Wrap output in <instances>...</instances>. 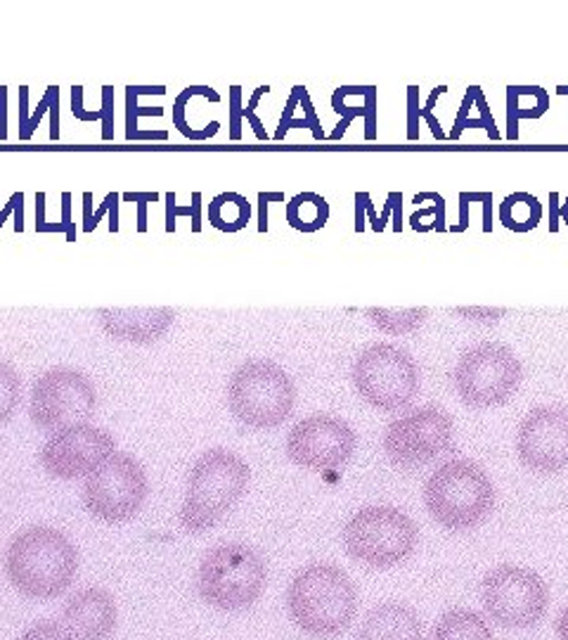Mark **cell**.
Listing matches in <instances>:
<instances>
[{
  "label": "cell",
  "mask_w": 568,
  "mask_h": 640,
  "mask_svg": "<svg viewBox=\"0 0 568 640\" xmlns=\"http://www.w3.org/2000/svg\"><path fill=\"white\" fill-rule=\"evenodd\" d=\"M79 564L74 541L48 524H31L17 531L3 558L8 583L31 602L64 598L79 577Z\"/></svg>",
  "instance_id": "obj_1"
},
{
  "label": "cell",
  "mask_w": 568,
  "mask_h": 640,
  "mask_svg": "<svg viewBox=\"0 0 568 640\" xmlns=\"http://www.w3.org/2000/svg\"><path fill=\"white\" fill-rule=\"evenodd\" d=\"M358 586L334 562H308L287 583L284 608L292 624L313 640L344 636L358 617Z\"/></svg>",
  "instance_id": "obj_2"
},
{
  "label": "cell",
  "mask_w": 568,
  "mask_h": 640,
  "mask_svg": "<svg viewBox=\"0 0 568 640\" xmlns=\"http://www.w3.org/2000/svg\"><path fill=\"white\" fill-rule=\"evenodd\" d=\"M252 484L248 462L230 449L216 447L204 451L187 474L185 498L181 506V527L187 533H206L216 529Z\"/></svg>",
  "instance_id": "obj_3"
},
{
  "label": "cell",
  "mask_w": 568,
  "mask_h": 640,
  "mask_svg": "<svg viewBox=\"0 0 568 640\" xmlns=\"http://www.w3.org/2000/svg\"><path fill=\"white\" fill-rule=\"evenodd\" d=\"M497 491L490 474L471 458L440 462L424 484L429 518L448 531L462 533L481 527L495 510Z\"/></svg>",
  "instance_id": "obj_4"
},
{
  "label": "cell",
  "mask_w": 568,
  "mask_h": 640,
  "mask_svg": "<svg viewBox=\"0 0 568 640\" xmlns=\"http://www.w3.org/2000/svg\"><path fill=\"white\" fill-rule=\"evenodd\" d=\"M197 596L211 610H252L268 586V562L254 546L223 541L209 548L197 567Z\"/></svg>",
  "instance_id": "obj_5"
},
{
  "label": "cell",
  "mask_w": 568,
  "mask_h": 640,
  "mask_svg": "<svg viewBox=\"0 0 568 640\" xmlns=\"http://www.w3.org/2000/svg\"><path fill=\"white\" fill-rule=\"evenodd\" d=\"M227 411L254 432H268L284 424L296 406V384L280 363L271 359H246L227 380Z\"/></svg>",
  "instance_id": "obj_6"
},
{
  "label": "cell",
  "mask_w": 568,
  "mask_h": 640,
  "mask_svg": "<svg viewBox=\"0 0 568 640\" xmlns=\"http://www.w3.org/2000/svg\"><path fill=\"white\" fill-rule=\"evenodd\" d=\"M346 556L367 569H394L419 546V527L396 506H365L342 529Z\"/></svg>",
  "instance_id": "obj_7"
},
{
  "label": "cell",
  "mask_w": 568,
  "mask_h": 640,
  "mask_svg": "<svg viewBox=\"0 0 568 640\" xmlns=\"http://www.w3.org/2000/svg\"><path fill=\"white\" fill-rule=\"evenodd\" d=\"M351 380L361 399L382 413H400L417 399L422 372L410 351L390 342H372L351 368Z\"/></svg>",
  "instance_id": "obj_8"
},
{
  "label": "cell",
  "mask_w": 568,
  "mask_h": 640,
  "mask_svg": "<svg viewBox=\"0 0 568 640\" xmlns=\"http://www.w3.org/2000/svg\"><path fill=\"white\" fill-rule=\"evenodd\" d=\"M484 614L495 627L528 631L540 627L549 610V586L530 567L497 564L481 581Z\"/></svg>",
  "instance_id": "obj_9"
},
{
  "label": "cell",
  "mask_w": 568,
  "mask_h": 640,
  "mask_svg": "<svg viewBox=\"0 0 568 640\" xmlns=\"http://www.w3.org/2000/svg\"><path fill=\"white\" fill-rule=\"evenodd\" d=\"M524 380L519 356L500 342H478L462 351L453 370V384L459 401L486 411L507 403Z\"/></svg>",
  "instance_id": "obj_10"
},
{
  "label": "cell",
  "mask_w": 568,
  "mask_h": 640,
  "mask_svg": "<svg viewBox=\"0 0 568 640\" xmlns=\"http://www.w3.org/2000/svg\"><path fill=\"white\" fill-rule=\"evenodd\" d=\"M150 496V477L142 462L116 451L110 460L83 479V508L91 518L104 524H126L145 508Z\"/></svg>",
  "instance_id": "obj_11"
},
{
  "label": "cell",
  "mask_w": 568,
  "mask_h": 640,
  "mask_svg": "<svg viewBox=\"0 0 568 640\" xmlns=\"http://www.w3.org/2000/svg\"><path fill=\"white\" fill-rule=\"evenodd\" d=\"M95 408V382L77 368H50L31 384L29 418L41 432L52 434L69 424L91 422Z\"/></svg>",
  "instance_id": "obj_12"
},
{
  "label": "cell",
  "mask_w": 568,
  "mask_h": 640,
  "mask_svg": "<svg viewBox=\"0 0 568 640\" xmlns=\"http://www.w3.org/2000/svg\"><path fill=\"white\" fill-rule=\"evenodd\" d=\"M455 418L443 406H419L388 422L382 447L390 466L417 470L450 451Z\"/></svg>",
  "instance_id": "obj_13"
},
{
  "label": "cell",
  "mask_w": 568,
  "mask_h": 640,
  "mask_svg": "<svg viewBox=\"0 0 568 640\" xmlns=\"http://www.w3.org/2000/svg\"><path fill=\"white\" fill-rule=\"evenodd\" d=\"M358 449V434L353 427L329 413H313L298 420L290 434L284 451L296 468L311 472L342 470Z\"/></svg>",
  "instance_id": "obj_14"
},
{
  "label": "cell",
  "mask_w": 568,
  "mask_h": 640,
  "mask_svg": "<svg viewBox=\"0 0 568 640\" xmlns=\"http://www.w3.org/2000/svg\"><path fill=\"white\" fill-rule=\"evenodd\" d=\"M116 453L114 437L93 422H79L52 432L41 447L39 462L52 479L74 482L91 477Z\"/></svg>",
  "instance_id": "obj_15"
},
{
  "label": "cell",
  "mask_w": 568,
  "mask_h": 640,
  "mask_svg": "<svg viewBox=\"0 0 568 640\" xmlns=\"http://www.w3.org/2000/svg\"><path fill=\"white\" fill-rule=\"evenodd\" d=\"M517 456L532 474L568 470V408H530L517 430Z\"/></svg>",
  "instance_id": "obj_16"
},
{
  "label": "cell",
  "mask_w": 568,
  "mask_h": 640,
  "mask_svg": "<svg viewBox=\"0 0 568 640\" xmlns=\"http://www.w3.org/2000/svg\"><path fill=\"white\" fill-rule=\"evenodd\" d=\"M60 624L74 640H112L119 629L116 598L102 586H83L67 596Z\"/></svg>",
  "instance_id": "obj_17"
},
{
  "label": "cell",
  "mask_w": 568,
  "mask_h": 640,
  "mask_svg": "<svg viewBox=\"0 0 568 640\" xmlns=\"http://www.w3.org/2000/svg\"><path fill=\"white\" fill-rule=\"evenodd\" d=\"M100 330L114 342L148 347L164 340L175 323V311L169 307H133V309H98Z\"/></svg>",
  "instance_id": "obj_18"
},
{
  "label": "cell",
  "mask_w": 568,
  "mask_h": 640,
  "mask_svg": "<svg viewBox=\"0 0 568 640\" xmlns=\"http://www.w3.org/2000/svg\"><path fill=\"white\" fill-rule=\"evenodd\" d=\"M358 640H424V621L410 604L386 600L363 617Z\"/></svg>",
  "instance_id": "obj_19"
},
{
  "label": "cell",
  "mask_w": 568,
  "mask_h": 640,
  "mask_svg": "<svg viewBox=\"0 0 568 640\" xmlns=\"http://www.w3.org/2000/svg\"><path fill=\"white\" fill-rule=\"evenodd\" d=\"M332 107L336 114L346 121H365V140H377V119H379V91L377 86H339L332 93Z\"/></svg>",
  "instance_id": "obj_20"
},
{
  "label": "cell",
  "mask_w": 568,
  "mask_h": 640,
  "mask_svg": "<svg viewBox=\"0 0 568 640\" xmlns=\"http://www.w3.org/2000/svg\"><path fill=\"white\" fill-rule=\"evenodd\" d=\"M432 640H495L486 614L471 608H453L434 624Z\"/></svg>",
  "instance_id": "obj_21"
},
{
  "label": "cell",
  "mask_w": 568,
  "mask_h": 640,
  "mask_svg": "<svg viewBox=\"0 0 568 640\" xmlns=\"http://www.w3.org/2000/svg\"><path fill=\"white\" fill-rule=\"evenodd\" d=\"M549 112V93L542 86H507V138L519 140L524 119H540Z\"/></svg>",
  "instance_id": "obj_22"
},
{
  "label": "cell",
  "mask_w": 568,
  "mask_h": 640,
  "mask_svg": "<svg viewBox=\"0 0 568 640\" xmlns=\"http://www.w3.org/2000/svg\"><path fill=\"white\" fill-rule=\"evenodd\" d=\"M467 129H486L490 140H500L503 138L500 131H497V127H495V119H493V114L488 110V102H486L481 86H469L467 88L465 100H462V104H459V112L455 117L453 131L448 133V138L450 140H459L462 133H465Z\"/></svg>",
  "instance_id": "obj_23"
},
{
  "label": "cell",
  "mask_w": 568,
  "mask_h": 640,
  "mask_svg": "<svg viewBox=\"0 0 568 640\" xmlns=\"http://www.w3.org/2000/svg\"><path fill=\"white\" fill-rule=\"evenodd\" d=\"M166 86H126V140H169V131H140V117H164V107H138L140 96H164Z\"/></svg>",
  "instance_id": "obj_24"
},
{
  "label": "cell",
  "mask_w": 568,
  "mask_h": 640,
  "mask_svg": "<svg viewBox=\"0 0 568 640\" xmlns=\"http://www.w3.org/2000/svg\"><path fill=\"white\" fill-rule=\"evenodd\" d=\"M252 221V204L240 192H221L209 202V223L221 233H240Z\"/></svg>",
  "instance_id": "obj_25"
},
{
  "label": "cell",
  "mask_w": 568,
  "mask_h": 640,
  "mask_svg": "<svg viewBox=\"0 0 568 640\" xmlns=\"http://www.w3.org/2000/svg\"><path fill=\"white\" fill-rule=\"evenodd\" d=\"M329 221V204L317 192H298L287 202V223L298 233H317Z\"/></svg>",
  "instance_id": "obj_26"
},
{
  "label": "cell",
  "mask_w": 568,
  "mask_h": 640,
  "mask_svg": "<svg viewBox=\"0 0 568 640\" xmlns=\"http://www.w3.org/2000/svg\"><path fill=\"white\" fill-rule=\"evenodd\" d=\"M542 221V204L530 192H511L500 204V223L511 233H530Z\"/></svg>",
  "instance_id": "obj_27"
},
{
  "label": "cell",
  "mask_w": 568,
  "mask_h": 640,
  "mask_svg": "<svg viewBox=\"0 0 568 640\" xmlns=\"http://www.w3.org/2000/svg\"><path fill=\"white\" fill-rule=\"evenodd\" d=\"M194 96H200V98H209L211 102H221V96L219 91H213L211 86H187L185 91L175 98L173 102V127L181 131L185 138L194 140V142H202V140H209L219 133L221 129V121H211L206 129H190V123L185 119V112H187V102L194 98Z\"/></svg>",
  "instance_id": "obj_28"
},
{
  "label": "cell",
  "mask_w": 568,
  "mask_h": 640,
  "mask_svg": "<svg viewBox=\"0 0 568 640\" xmlns=\"http://www.w3.org/2000/svg\"><path fill=\"white\" fill-rule=\"evenodd\" d=\"M365 316L379 332H386L390 337H400V334L417 332L424 326L426 316H429V309H424V307L419 309H367Z\"/></svg>",
  "instance_id": "obj_29"
},
{
  "label": "cell",
  "mask_w": 568,
  "mask_h": 640,
  "mask_svg": "<svg viewBox=\"0 0 568 640\" xmlns=\"http://www.w3.org/2000/svg\"><path fill=\"white\" fill-rule=\"evenodd\" d=\"M22 406V376L12 363L0 361V427H6Z\"/></svg>",
  "instance_id": "obj_30"
},
{
  "label": "cell",
  "mask_w": 568,
  "mask_h": 640,
  "mask_svg": "<svg viewBox=\"0 0 568 640\" xmlns=\"http://www.w3.org/2000/svg\"><path fill=\"white\" fill-rule=\"evenodd\" d=\"M424 202H432V204L424 207V209H417V211L413 213V217H410V228L417 230V233H429L432 228H429V223H424V219H432V217H434V230H436V233H446L448 223H446V200H443V194L432 192V190L415 194L413 204H424Z\"/></svg>",
  "instance_id": "obj_31"
},
{
  "label": "cell",
  "mask_w": 568,
  "mask_h": 640,
  "mask_svg": "<svg viewBox=\"0 0 568 640\" xmlns=\"http://www.w3.org/2000/svg\"><path fill=\"white\" fill-rule=\"evenodd\" d=\"M121 194L119 192H106L104 202L100 204L98 211H93V192H83V233H93L98 223L110 213L114 207H119Z\"/></svg>",
  "instance_id": "obj_32"
},
{
  "label": "cell",
  "mask_w": 568,
  "mask_h": 640,
  "mask_svg": "<svg viewBox=\"0 0 568 640\" xmlns=\"http://www.w3.org/2000/svg\"><path fill=\"white\" fill-rule=\"evenodd\" d=\"M55 107H60V88L58 86H48L45 88V96L41 98V102H39V107H36V110L29 114V121H27V127L20 131V140H31L33 138V131L39 129V123H41V119L45 117V112H52L55 110Z\"/></svg>",
  "instance_id": "obj_33"
},
{
  "label": "cell",
  "mask_w": 568,
  "mask_h": 640,
  "mask_svg": "<svg viewBox=\"0 0 568 640\" xmlns=\"http://www.w3.org/2000/svg\"><path fill=\"white\" fill-rule=\"evenodd\" d=\"M17 640H74L71 638L60 621L55 619H39L27 627Z\"/></svg>",
  "instance_id": "obj_34"
},
{
  "label": "cell",
  "mask_w": 568,
  "mask_h": 640,
  "mask_svg": "<svg viewBox=\"0 0 568 640\" xmlns=\"http://www.w3.org/2000/svg\"><path fill=\"white\" fill-rule=\"evenodd\" d=\"M230 140H242V119H244V100H242V86H230Z\"/></svg>",
  "instance_id": "obj_35"
},
{
  "label": "cell",
  "mask_w": 568,
  "mask_h": 640,
  "mask_svg": "<svg viewBox=\"0 0 568 640\" xmlns=\"http://www.w3.org/2000/svg\"><path fill=\"white\" fill-rule=\"evenodd\" d=\"M419 86H407V140H419Z\"/></svg>",
  "instance_id": "obj_36"
},
{
  "label": "cell",
  "mask_w": 568,
  "mask_h": 640,
  "mask_svg": "<svg viewBox=\"0 0 568 640\" xmlns=\"http://www.w3.org/2000/svg\"><path fill=\"white\" fill-rule=\"evenodd\" d=\"M102 140H114V86H102Z\"/></svg>",
  "instance_id": "obj_37"
},
{
  "label": "cell",
  "mask_w": 568,
  "mask_h": 640,
  "mask_svg": "<svg viewBox=\"0 0 568 640\" xmlns=\"http://www.w3.org/2000/svg\"><path fill=\"white\" fill-rule=\"evenodd\" d=\"M448 91V86H436L434 91H432V96H429V100H426V104L422 107V112H419V117L422 119H426V123H429V129H432V133H434V138L436 140H446L448 136H446V131L440 129V121L436 119V114H434V107H436V100Z\"/></svg>",
  "instance_id": "obj_38"
},
{
  "label": "cell",
  "mask_w": 568,
  "mask_h": 640,
  "mask_svg": "<svg viewBox=\"0 0 568 640\" xmlns=\"http://www.w3.org/2000/svg\"><path fill=\"white\" fill-rule=\"evenodd\" d=\"M83 86H71V114H74L79 121L85 123H93V121H102V112L100 110H85L83 107Z\"/></svg>",
  "instance_id": "obj_39"
},
{
  "label": "cell",
  "mask_w": 568,
  "mask_h": 640,
  "mask_svg": "<svg viewBox=\"0 0 568 640\" xmlns=\"http://www.w3.org/2000/svg\"><path fill=\"white\" fill-rule=\"evenodd\" d=\"M298 107L304 110V119L308 121V127L313 131V138L315 140H327V136L323 133V123H320V117L315 112V107L311 102V96H308V88L304 86V91H301V98H298Z\"/></svg>",
  "instance_id": "obj_40"
},
{
  "label": "cell",
  "mask_w": 568,
  "mask_h": 640,
  "mask_svg": "<svg viewBox=\"0 0 568 640\" xmlns=\"http://www.w3.org/2000/svg\"><path fill=\"white\" fill-rule=\"evenodd\" d=\"M181 217H190V221H192V204H187V207L178 204L175 192H166V233H175L178 219Z\"/></svg>",
  "instance_id": "obj_41"
},
{
  "label": "cell",
  "mask_w": 568,
  "mask_h": 640,
  "mask_svg": "<svg viewBox=\"0 0 568 640\" xmlns=\"http://www.w3.org/2000/svg\"><path fill=\"white\" fill-rule=\"evenodd\" d=\"M559 223L568 226V198L559 204V192H549V233H557Z\"/></svg>",
  "instance_id": "obj_42"
},
{
  "label": "cell",
  "mask_w": 568,
  "mask_h": 640,
  "mask_svg": "<svg viewBox=\"0 0 568 640\" xmlns=\"http://www.w3.org/2000/svg\"><path fill=\"white\" fill-rule=\"evenodd\" d=\"M284 202V192H258V233H268V207Z\"/></svg>",
  "instance_id": "obj_43"
},
{
  "label": "cell",
  "mask_w": 568,
  "mask_h": 640,
  "mask_svg": "<svg viewBox=\"0 0 568 640\" xmlns=\"http://www.w3.org/2000/svg\"><path fill=\"white\" fill-rule=\"evenodd\" d=\"M301 91H304V86H294L292 88V93H290V98H287V104H284V112H282V119H280V127H277V131H275V140H282L284 138V127H287L290 121H294L296 117V110H298V98H301Z\"/></svg>",
  "instance_id": "obj_44"
},
{
  "label": "cell",
  "mask_w": 568,
  "mask_h": 640,
  "mask_svg": "<svg viewBox=\"0 0 568 640\" xmlns=\"http://www.w3.org/2000/svg\"><path fill=\"white\" fill-rule=\"evenodd\" d=\"M462 316H471L469 320H476V323H495L505 316V309H457Z\"/></svg>",
  "instance_id": "obj_45"
},
{
  "label": "cell",
  "mask_w": 568,
  "mask_h": 640,
  "mask_svg": "<svg viewBox=\"0 0 568 640\" xmlns=\"http://www.w3.org/2000/svg\"><path fill=\"white\" fill-rule=\"evenodd\" d=\"M60 223L67 230V242H77V226L71 223V192H62V217Z\"/></svg>",
  "instance_id": "obj_46"
},
{
  "label": "cell",
  "mask_w": 568,
  "mask_h": 640,
  "mask_svg": "<svg viewBox=\"0 0 568 640\" xmlns=\"http://www.w3.org/2000/svg\"><path fill=\"white\" fill-rule=\"evenodd\" d=\"M50 221L45 219V192H36V233H48Z\"/></svg>",
  "instance_id": "obj_47"
},
{
  "label": "cell",
  "mask_w": 568,
  "mask_h": 640,
  "mask_svg": "<svg viewBox=\"0 0 568 640\" xmlns=\"http://www.w3.org/2000/svg\"><path fill=\"white\" fill-rule=\"evenodd\" d=\"M8 140V86H0V142Z\"/></svg>",
  "instance_id": "obj_48"
},
{
  "label": "cell",
  "mask_w": 568,
  "mask_h": 640,
  "mask_svg": "<svg viewBox=\"0 0 568 640\" xmlns=\"http://www.w3.org/2000/svg\"><path fill=\"white\" fill-rule=\"evenodd\" d=\"M361 200L365 204V217L369 219V226L375 233H384V228L379 223V217H377V211H375V204H372V198H369V192H361Z\"/></svg>",
  "instance_id": "obj_49"
},
{
  "label": "cell",
  "mask_w": 568,
  "mask_h": 640,
  "mask_svg": "<svg viewBox=\"0 0 568 640\" xmlns=\"http://www.w3.org/2000/svg\"><path fill=\"white\" fill-rule=\"evenodd\" d=\"M202 192H192V233H202Z\"/></svg>",
  "instance_id": "obj_50"
},
{
  "label": "cell",
  "mask_w": 568,
  "mask_h": 640,
  "mask_svg": "<svg viewBox=\"0 0 568 640\" xmlns=\"http://www.w3.org/2000/svg\"><path fill=\"white\" fill-rule=\"evenodd\" d=\"M123 202H135V204H152L159 202V192H123L121 194Z\"/></svg>",
  "instance_id": "obj_51"
},
{
  "label": "cell",
  "mask_w": 568,
  "mask_h": 640,
  "mask_svg": "<svg viewBox=\"0 0 568 640\" xmlns=\"http://www.w3.org/2000/svg\"><path fill=\"white\" fill-rule=\"evenodd\" d=\"M469 202L465 198H459V223L457 226H448L450 233H465L469 228Z\"/></svg>",
  "instance_id": "obj_52"
},
{
  "label": "cell",
  "mask_w": 568,
  "mask_h": 640,
  "mask_svg": "<svg viewBox=\"0 0 568 640\" xmlns=\"http://www.w3.org/2000/svg\"><path fill=\"white\" fill-rule=\"evenodd\" d=\"M365 221H367V217H365V204H363V200H361V192H355V226H353V230L355 233H365Z\"/></svg>",
  "instance_id": "obj_53"
},
{
  "label": "cell",
  "mask_w": 568,
  "mask_h": 640,
  "mask_svg": "<svg viewBox=\"0 0 568 640\" xmlns=\"http://www.w3.org/2000/svg\"><path fill=\"white\" fill-rule=\"evenodd\" d=\"M20 204H24V192H12L10 202L6 204V209H3V211H0V228H3V223L8 221L10 213H14V211H17V207H20Z\"/></svg>",
  "instance_id": "obj_54"
},
{
  "label": "cell",
  "mask_w": 568,
  "mask_h": 640,
  "mask_svg": "<svg viewBox=\"0 0 568 640\" xmlns=\"http://www.w3.org/2000/svg\"><path fill=\"white\" fill-rule=\"evenodd\" d=\"M394 233H403V192L396 190V200H394Z\"/></svg>",
  "instance_id": "obj_55"
},
{
  "label": "cell",
  "mask_w": 568,
  "mask_h": 640,
  "mask_svg": "<svg viewBox=\"0 0 568 640\" xmlns=\"http://www.w3.org/2000/svg\"><path fill=\"white\" fill-rule=\"evenodd\" d=\"M557 636L559 640H568V604L557 617Z\"/></svg>",
  "instance_id": "obj_56"
},
{
  "label": "cell",
  "mask_w": 568,
  "mask_h": 640,
  "mask_svg": "<svg viewBox=\"0 0 568 640\" xmlns=\"http://www.w3.org/2000/svg\"><path fill=\"white\" fill-rule=\"evenodd\" d=\"M135 228H138V233H148V204H138Z\"/></svg>",
  "instance_id": "obj_57"
},
{
  "label": "cell",
  "mask_w": 568,
  "mask_h": 640,
  "mask_svg": "<svg viewBox=\"0 0 568 640\" xmlns=\"http://www.w3.org/2000/svg\"><path fill=\"white\" fill-rule=\"evenodd\" d=\"M351 127V121H346V119H342L339 123H336V129L327 136V140H339L344 133H346V129Z\"/></svg>",
  "instance_id": "obj_58"
},
{
  "label": "cell",
  "mask_w": 568,
  "mask_h": 640,
  "mask_svg": "<svg viewBox=\"0 0 568 640\" xmlns=\"http://www.w3.org/2000/svg\"><path fill=\"white\" fill-rule=\"evenodd\" d=\"M557 93L559 96H568V86H557Z\"/></svg>",
  "instance_id": "obj_59"
}]
</instances>
